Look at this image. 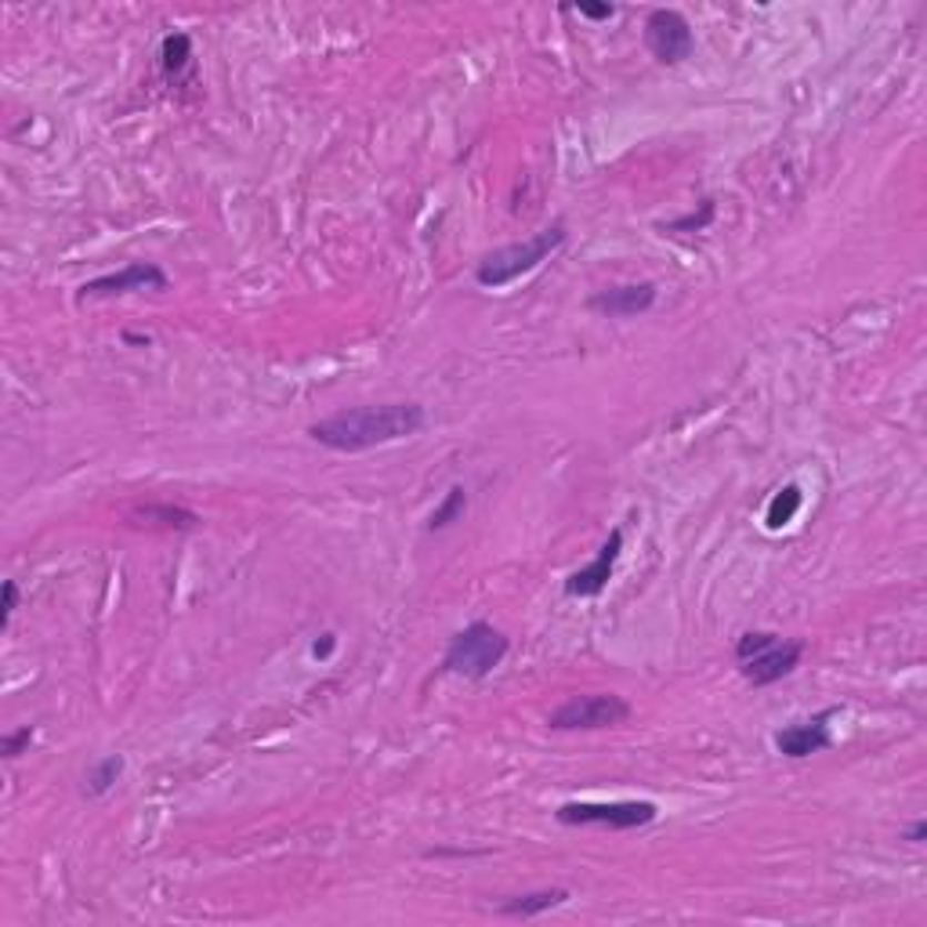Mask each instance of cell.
Returning a JSON list of instances; mask_svg holds the SVG:
<instances>
[{"mask_svg": "<svg viewBox=\"0 0 927 927\" xmlns=\"http://www.w3.org/2000/svg\"><path fill=\"white\" fill-rule=\"evenodd\" d=\"M714 211H717V203L707 197L699 203V211H692V214H682V218H674L671 225H663V232H703L714 221Z\"/></svg>", "mask_w": 927, "mask_h": 927, "instance_id": "18", "label": "cell"}, {"mask_svg": "<svg viewBox=\"0 0 927 927\" xmlns=\"http://www.w3.org/2000/svg\"><path fill=\"white\" fill-rule=\"evenodd\" d=\"M424 406L417 403H384V406H355L330 413L315 421L309 435L326 450L337 453H363L373 446H389V442L410 439L424 427Z\"/></svg>", "mask_w": 927, "mask_h": 927, "instance_id": "1", "label": "cell"}, {"mask_svg": "<svg viewBox=\"0 0 927 927\" xmlns=\"http://www.w3.org/2000/svg\"><path fill=\"white\" fill-rule=\"evenodd\" d=\"M800 501H805V493H800V486H783L776 496H772V504H768V530H783L786 522H794V515L800 511Z\"/></svg>", "mask_w": 927, "mask_h": 927, "instance_id": "15", "label": "cell"}, {"mask_svg": "<svg viewBox=\"0 0 927 927\" xmlns=\"http://www.w3.org/2000/svg\"><path fill=\"white\" fill-rule=\"evenodd\" d=\"M594 312L608 315V320H631V315H642L656 304V283H624V286H608L598 290L591 301Z\"/></svg>", "mask_w": 927, "mask_h": 927, "instance_id": "11", "label": "cell"}, {"mask_svg": "<svg viewBox=\"0 0 927 927\" xmlns=\"http://www.w3.org/2000/svg\"><path fill=\"white\" fill-rule=\"evenodd\" d=\"M330 648H334V634H323V642H315V645H312V653H315V656H326Z\"/></svg>", "mask_w": 927, "mask_h": 927, "instance_id": "23", "label": "cell"}, {"mask_svg": "<svg viewBox=\"0 0 927 927\" xmlns=\"http://www.w3.org/2000/svg\"><path fill=\"white\" fill-rule=\"evenodd\" d=\"M584 19H594V22H605V19H613L616 16V4H580L576 8Z\"/></svg>", "mask_w": 927, "mask_h": 927, "instance_id": "21", "label": "cell"}, {"mask_svg": "<svg viewBox=\"0 0 927 927\" xmlns=\"http://www.w3.org/2000/svg\"><path fill=\"white\" fill-rule=\"evenodd\" d=\"M800 656H805V645L800 642H786L772 631H746L736 642V663L739 674L750 682L754 688L776 685L786 674L797 671Z\"/></svg>", "mask_w": 927, "mask_h": 927, "instance_id": "3", "label": "cell"}, {"mask_svg": "<svg viewBox=\"0 0 927 927\" xmlns=\"http://www.w3.org/2000/svg\"><path fill=\"white\" fill-rule=\"evenodd\" d=\"M145 522H160V525H168V530H197L200 525V515L197 511H185V507H171V504H149L138 511Z\"/></svg>", "mask_w": 927, "mask_h": 927, "instance_id": "16", "label": "cell"}, {"mask_svg": "<svg viewBox=\"0 0 927 927\" xmlns=\"http://www.w3.org/2000/svg\"><path fill=\"white\" fill-rule=\"evenodd\" d=\"M659 808L653 800H570L555 812L562 826H608V829H638L656 823Z\"/></svg>", "mask_w": 927, "mask_h": 927, "instance_id": "6", "label": "cell"}, {"mask_svg": "<svg viewBox=\"0 0 927 927\" xmlns=\"http://www.w3.org/2000/svg\"><path fill=\"white\" fill-rule=\"evenodd\" d=\"M192 62V37L189 33H168L160 44V69L171 80H178Z\"/></svg>", "mask_w": 927, "mask_h": 927, "instance_id": "13", "label": "cell"}, {"mask_svg": "<svg viewBox=\"0 0 927 927\" xmlns=\"http://www.w3.org/2000/svg\"><path fill=\"white\" fill-rule=\"evenodd\" d=\"M840 714V707H826L808 722H794L776 732V750L783 757H794V760H805L812 754L826 750V746H834V732H829V722Z\"/></svg>", "mask_w": 927, "mask_h": 927, "instance_id": "9", "label": "cell"}, {"mask_svg": "<svg viewBox=\"0 0 927 927\" xmlns=\"http://www.w3.org/2000/svg\"><path fill=\"white\" fill-rule=\"evenodd\" d=\"M16 608H19V584L16 580H4V587H0V631L11 627Z\"/></svg>", "mask_w": 927, "mask_h": 927, "instance_id": "20", "label": "cell"}, {"mask_svg": "<svg viewBox=\"0 0 927 927\" xmlns=\"http://www.w3.org/2000/svg\"><path fill=\"white\" fill-rule=\"evenodd\" d=\"M30 743H33V725H22L19 732H8V736L0 739V754H4L8 760H16V757H22L26 750H30Z\"/></svg>", "mask_w": 927, "mask_h": 927, "instance_id": "19", "label": "cell"}, {"mask_svg": "<svg viewBox=\"0 0 927 927\" xmlns=\"http://www.w3.org/2000/svg\"><path fill=\"white\" fill-rule=\"evenodd\" d=\"M631 717V703L616 692H591V696H573L562 707L547 714V725L555 732H594L616 728Z\"/></svg>", "mask_w": 927, "mask_h": 927, "instance_id": "5", "label": "cell"}, {"mask_svg": "<svg viewBox=\"0 0 927 927\" xmlns=\"http://www.w3.org/2000/svg\"><path fill=\"white\" fill-rule=\"evenodd\" d=\"M507 648H511V642L504 631H496L493 624H486V619H475V624H467L464 631H456L450 638L446 656H442V671L478 682V677H486L501 667Z\"/></svg>", "mask_w": 927, "mask_h": 927, "instance_id": "4", "label": "cell"}, {"mask_svg": "<svg viewBox=\"0 0 927 927\" xmlns=\"http://www.w3.org/2000/svg\"><path fill=\"white\" fill-rule=\"evenodd\" d=\"M619 551H624V530H613L605 544L598 547L594 562L584 565V570H576L570 580H565V594H570V598H598V594L608 587V580H613V570H616V562H619Z\"/></svg>", "mask_w": 927, "mask_h": 927, "instance_id": "10", "label": "cell"}, {"mask_svg": "<svg viewBox=\"0 0 927 927\" xmlns=\"http://www.w3.org/2000/svg\"><path fill=\"white\" fill-rule=\"evenodd\" d=\"M565 903H570V891L565 888H544V891H525V895L504 898V903L496 906V913H501V917H515V920H533L540 913H551Z\"/></svg>", "mask_w": 927, "mask_h": 927, "instance_id": "12", "label": "cell"}, {"mask_svg": "<svg viewBox=\"0 0 927 927\" xmlns=\"http://www.w3.org/2000/svg\"><path fill=\"white\" fill-rule=\"evenodd\" d=\"M134 290H168V272H163L157 261H131L120 272L99 275V280H88L80 286V301L91 298H120V294H134Z\"/></svg>", "mask_w": 927, "mask_h": 927, "instance_id": "8", "label": "cell"}, {"mask_svg": "<svg viewBox=\"0 0 927 927\" xmlns=\"http://www.w3.org/2000/svg\"><path fill=\"white\" fill-rule=\"evenodd\" d=\"M464 507H467V490L464 486H450L446 501H442L432 511V518H427V533H439V530H446V525H453L456 518L464 515Z\"/></svg>", "mask_w": 927, "mask_h": 927, "instance_id": "17", "label": "cell"}, {"mask_svg": "<svg viewBox=\"0 0 927 927\" xmlns=\"http://www.w3.org/2000/svg\"><path fill=\"white\" fill-rule=\"evenodd\" d=\"M645 48L663 66H682L696 51V33L688 19L674 8H656L645 19Z\"/></svg>", "mask_w": 927, "mask_h": 927, "instance_id": "7", "label": "cell"}, {"mask_svg": "<svg viewBox=\"0 0 927 927\" xmlns=\"http://www.w3.org/2000/svg\"><path fill=\"white\" fill-rule=\"evenodd\" d=\"M120 776H123V757L109 754V757L99 760V765H91L88 779H84V794L88 797H105L120 783Z\"/></svg>", "mask_w": 927, "mask_h": 927, "instance_id": "14", "label": "cell"}, {"mask_svg": "<svg viewBox=\"0 0 927 927\" xmlns=\"http://www.w3.org/2000/svg\"><path fill=\"white\" fill-rule=\"evenodd\" d=\"M924 837H927V823H924V819H917V823H913V826L906 829V840H909V844H920Z\"/></svg>", "mask_w": 927, "mask_h": 927, "instance_id": "22", "label": "cell"}, {"mask_svg": "<svg viewBox=\"0 0 927 927\" xmlns=\"http://www.w3.org/2000/svg\"><path fill=\"white\" fill-rule=\"evenodd\" d=\"M565 243V225H551L544 232H536V236L522 240V243H511L501 246V251H493L478 261L475 269V283L486 286V290H501L507 283L522 280V275H530L536 265H544V261L558 251Z\"/></svg>", "mask_w": 927, "mask_h": 927, "instance_id": "2", "label": "cell"}]
</instances>
